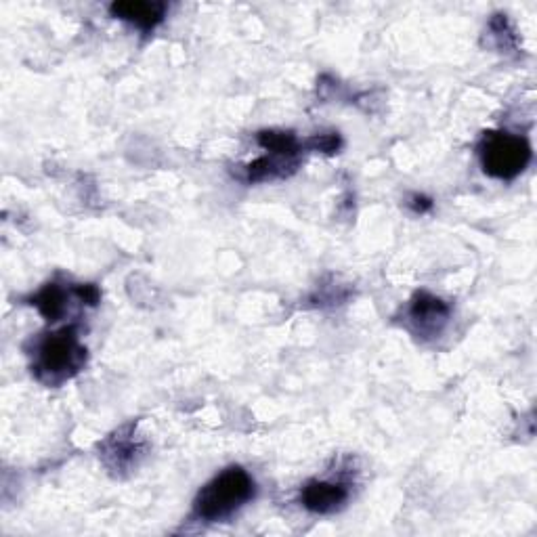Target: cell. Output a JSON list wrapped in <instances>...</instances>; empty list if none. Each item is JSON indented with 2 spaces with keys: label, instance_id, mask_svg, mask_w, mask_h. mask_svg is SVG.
Listing matches in <instances>:
<instances>
[{
  "label": "cell",
  "instance_id": "cell-6",
  "mask_svg": "<svg viewBox=\"0 0 537 537\" xmlns=\"http://www.w3.org/2000/svg\"><path fill=\"white\" fill-rule=\"evenodd\" d=\"M110 11L114 17L141 30H154L166 15V5L147 3V0H122V3H114Z\"/></svg>",
  "mask_w": 537,
  "mask_h": 537
},
{
  "label": "cell",
  "instance_id": "cell-3",
  "mask_svg": "<svg viewBox=\"0 0 537 537\" xmlns=\"http://www.w3.org/2000/svg\"><path fill=\"white\" fill-rule=\"evenodd\" d=\"M483 170L502 181L517 179L531 162V145L512 133H487L479 147Z\"/></svg>",
  "mask_w": 537,
  "mask_h": 537
},
{
  "label": "cell",
  "instance_id": "cell-9",
  "mask_svg": "<svg viewBox=\"0 0 537 537\" xmlns=\"http://www.w3.org/2000/svg\"><path fill=\"white\" fill-rule=\"evenodd\" d=\"M32 305L49 321H57L63 313H66V292H63L57 284H49L32 298Z\"/></svg>",
  "mask_w": 537,
  "mask_h": 537
},
{
  "label": "cell",
  "instance_id": "cell-1",
  "mask_svg": "<svg viewBox=\"0 0 537 537\" xmlns=\"http://www.w3.org/2000/svg\"><path fill=\"white\" fill-rule=\"evenodd\" d=\"M254 491L256 485L248 470L229 466L200 489L193 502V512L204 521H223L246 506L254 498Z\"/></svg>",
  "mask_w": 537,
  "mask_h": 537
},
{
  "label": "cell",
  "instance_id": "cell-10",
  "mask_svg": "<svg viewBox=\"0 0 537 537\" xmlns=\"http://www.w3.org/2000/svg\"><path fill=\"white\" fill-rule=\"evenodd\" d=\"M410 206H412L416 212H426V210H431V208H433V202L428 200V198H424V196H414L412 202H410Z\"/></svg>",
  "mask_w": 537,
  "mask_h": 537
},
{
  "label": "cell",
  "instance_id": "cell-7",
  "mask_svg": "<svg viewBox=\"0 0 537 537\" xmlns=\"http://www.w3.org/2000/svg\"><path fill=\"white\" fill-rule=\"evenodd\" d=\"M133 435H122L116 433L114 437H110V441L105 443V449H103V458L110 462V466L114 468H124L128 464L135 462V456H137V443L131 439Z\"/></svg>",
  "mask_w": 537,
  "mask_h": 537
},
{
  "label": "cell",
  "instance_id": "cell-2",
  "mask_svg": "<svg viewBox=\"0 0 537 537\" xmlns=\"http://www.w3.org/2000/svg\"><path fill=\"white\" fill-rule=\"evenodd\" d=\"M87 359V349L80 345L76 328H63L40 340L36 349L34 372L40 380L57 384L72 378Z\"/></svg>",
  "mask_w": 537,
  "mask_h": 537
},
{
  "label": "cell",
  "instance_id": "cell-8",
  "mask_svg": "<svg viewBox=\"0 0 537 537\" xmlns=\"http://www.w3.org/2000/svg\"><path fill=\"white\" fill-rule=\"evenodd\" d=\"M259 143L267 149V152H271V156L298 160V154L303 152V145H300L294 133L286 131H263L259 133Z\"/></svg>",
  "mask_w": 537,
  "mask_h": 537
},
{
  "label": "cell",
  "instance_id": "cell-5",
  "mask_svg": "<svg viewBox=\"0 0 537 537\" xmlns=\"http://www.w3.org/2000/svg\"><path fill=\"white\" fill-rule=\"evenodd\" d=\"M349 500V489L332 481H309L300 493V502L315 514H332Z\"/></svg>",
  "mask_w": 537,
  "mask_h": 537
},
{
  "label": "cell",
  "instance_id": "cell-4",
  "mask_svg": "<svg viewBox=\"0 0 537 537\" xmlns=\"http://www.w3.org/2000/svg\"><path fill=\"white\" fill-rule=\"evenodd\" d=\"M410 319L416 326L418 334H439L443 326L449 319V307L443 303L441 298L428 294V292H418L410 305Z\"/></svg>",
  "mask_w": 537,
  "mask_h": 537
}]
</instances>
